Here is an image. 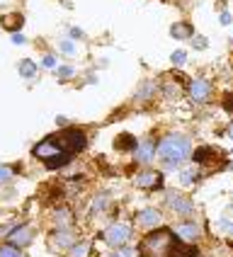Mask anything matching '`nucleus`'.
<instances>
[{"label":"nucleus","mask_w":233,"mask_h":257,"mask_svg":"<svg viewBox=\"0 0 233 257\" xmlns=\"http://www.w3.org/2000/svg\"><path fill=\"white\" fill-rule=\"evenodd\" d=\"M180 240L175 238L173 230L156 228L146 235L139 245V257H177Z\"/></svg>","instance_id":"f257e3e1"},{"label":"nucleus","mask_w":233,"mask_h":257,"mask_svg":"<svg viewBox=\"0 0 233 257\" xmlns=\"http://www.w3.org/2000/svg\"><path fill=\"white\" fill-rule=\"evenodd\" d=\"M189 153H192V143H189V139L182 136V134L165 136V139L158 143V151H156V156L163 160L165 168H177L182 160H187Z\"/></svg>","instance_id":"f03ea898"},{"label":"nucleus","mask_w":233,"mask_h":257,"mask_svg":"<svg viewBox=\"0 0 233 257\" xmlns=\"http://www.w3.org/2000/svg\"><path fill=\"white\" fill-rule=\"evenodd\" d=\"M37 158H42L44 163H46V168H61V165H66L68 163V153H63L61 148H58L56 143L51 141V139H46V141H42L39 146H34V151H32Z\"/></svg>","instance_id":"7ed1b4c3"},{"label":"nucleus","mask_w":233,"mask_h":257,"mask_svg":"<svg viewBox=\"0 0 233 257\" xmlns=\"http://www.w3.org/2000/svg\"><path fill=\"white\" fill-rule=\"evenodd\" d=\"M49 139L56 143L63 153H68V156H73V153H78V151L85 148V134L78 131V128H66L58 136H49Z\"/></svg>","instance_id":"20e7f679"},{"label":"nucleus","mask_w":233,"mask_h":257,"mask_svg":"<svg viewBox=\"0 0 233 257\" xmlns=\"http://www.w3.org/2000/svg\"><path fill=\"white\" fill-rule=\"evenodd\" d=\"M131 238V226L129 223H112L109 228L104 230V240L112 247H122Z\"/></svg>","instance_id":"39448f33"},{"label":"nucleus","mask_w":233,"mask_h":257,"mask_svg":"<svg viewBox=\"0 0 233 257\" xmlns=\"http://www.w3.org/2000/svg\"><path fill=\"white\" fill-rule=\"evenodd\" d=\"M32 238H34V233H32L29 226H17V228H13L8 233V245H13V247L20 250V247H27L32 243Z\"/></svg>","instance_id":"423d86ee"},{"label":"nucleus","mask_w":233,"mask_h":257,"mask_svg":"<svg viewBox=\"0 0 233 257\" xmlns=\"http://www.w3.org/2000/svg\"><path fill=\"white\" fill-rule=\"evenodd\" d=\"M136 223H139L141 228L156 230L160 223H163V216H160L158 209H141V211L136 214Z\"/></svg>","instance_id":"0eeeda50"},{"label":"nucleus","mask_w":233,"mask_h":257,"mask_svg":"<svg viewBox=\"0 0 233 257\" xmlns=\"http://www.w3.org/2000/svg\"><path fill=\"white\" fill-rule=\"evenodd\" d=\"M136 187H141V189H158L163 185V175L158 170H144L136 175Z\"/></svg>","instance_id":"6e6552de"},{"label":"nucleus","mask_w":233,"mask_h":257,"mask_svg":"<svg viewBox=\"0 0 233 257\" xmlns=\"http://www.w3.org/2000/svg\"><path fill=\"white\" fill-rule=\"evenodd\" d=\"M75 245V240H73V233L71 230H56L51 238H49V247L54 250V252H61V250H68V247H73Z\"/></svg>","instance_id":"1a4fd4ad"},{"label":"nucleus","mask_w":233,"mask_h":257,"mask_svg":"<svg viewBox=\"0 0 233 257\" xmlns=\"http://www.w3.org/2000/svg\"><path fill=\"white\" fill-rule=\"evenodd\" d=\"M209 95H211V85H209V80L197 78V80H192V83H189V97H192L194 102H206L209 100Z\"/></svg>","instance_id":"9d476101"},{"label":"nucleus","mask_w":233,"mask_h":257,"mask_svg":"<svg viewBox=\"0 0 233 257\" xmlns=\"http://www.w3.org/2000/svg\"><path fill=\"white\" fill-rule=\"evenodd\" d=\"M175 235H177V240L180 243H194L197 238H199V226L197 223H180L177 228H175Z\"/></svg>","instance_id":"9b49d317"},{"label":"nucleus","mask_w":233,"mask_h":257,"mask_svg":"<svg viewBox=\"0 0 233 257\" xmlns=\"http://www.w3.org/2000/svg\"><path fill=\"white\" fill-rule=\"evenodd\" d=\"M156 151H158V146H156V143L148 139V141H141L139 146H136L134 156H136V160H139V163H148V160H153Z\"/></svg>","instance_id":"f8f14e48"},{"label":"nucleus","mask_w":233,"mask_h":257,"mask_svg":"<svg viewBox=\"0 0 233 257\" xmlns=\"http://www.w3.org/2000/svg\"><path fill=\"white\" fill-rule=\"evenodd\" d=\"M168 206L173 209L175 214H192V201L189 199H185V197H180V194H168Z\"/></svg>","instance_id":"ddd939ff"},{"label":"nucleus","mask_w":233,"mask_h":257,"mask_svg":"<svg viewBox=\"0 0 233 257\" xmlns=\"http://www.w3.org/2000/svg\"><path fill=\"white\" fill-rule=\"evenodd\" d=\"M136 139L131 136V134H119L117 136V141H114V148L117 151H136Z\"/></svg>","instance_id":"4468645a"},{"label":"nucleus","mask_w":233,"mask_h":257,"mask_svg":"<svg viewBox=\"0 0 233 257\" xmlns=\"http://www.w3.org/2000/svg\"><path fill=\"white\" fill-rule=\"evenodd\" d=\"M71 221H73V214H71L68 206H63V209H56V211H54V223H56L61 230L66 228V226H71Z\"/></svg>","instance_id":"2eb2a0df"},{"label":"nucleus","mask_w":233,"mask_h":257,"mask_svg":"<svg viewBox=\"0 0 233 257\" xmlns=\"http://www.w3.org/2000/svg\"><path fill=\"white\" fill-rule=\"evenodd\" d=\"M194 32H192V25H187V22H177V25H173L170 27V37L173 39H189Z\"/></svg>","instance_id":"dca6fc26"},{"label":"nucleus","mask_w":233,"mask_h":257,"mask_svg":"<svg viewBox=\"0 0 233 257\" xmlns=\"http://www.w3.org/2000/svg\"><path fill=\"white\" fill-rule=\"evenodd\" d=\"M22 22H25V20H22V15L20 13L3 15V17H0V25H3L5 29H10V32H15L17 27H22Z\"/></svg>","instance_id":"f3484780"},{"label":"nucleus","mask_w":233,"mask_h":257,"mask_svg":"<svg viewBox=\"0 0 233 257\" xmlns=\"http://www.w3.org/2000/svg\"><path fill=\"white\" fill-rule=\"evenodd\" d=\"M90 255V243H75L68 250V257H87Z\"/></svg>","instance_id":"a211bd4d"},{"label":"nucleus","mask_w":233,"mask_h":257,"mask_svg":"<svg viewBox=\"0 0 233 257\" xmlns=\"http://www.w3.org/2000/svg\"><path fill=\"white\" fill-rule=\"evenodd\" d=\"M34 73H37V63L29 61V58H25V61L20 63V75H22V78H32Z\"/></svg>","instance_id":"6ab92c4d"},{"label":"nucleus","mask_w":233,"mask_h":257,"mask_svg":"<svg viewBox=\"0 0 233 257\" xmlns=\"http://www.w3.org/2000/svg\"><path fill=\"white\" fill-rule=\"evenodd\" d=\"M180 182H182L185 187L194 185V182H197V170H182L180 172Z\"/></svg>","instance_id":"aec40b11"},{"label":"nucleus","mask_w":233,"mask_h":257,"mask_svg":"<svg viewBox=\"0 0 233 257\" xmlns=\"http://www.w3.org/2000/svg\"><path fill=\"white\" fill-rule=\"evenodd\" d=\"M0 257H22V252L17 247H13V245H3L0 247Z\"/></svg>","instance_id":"412c9836"},{"label":"nucleus","mask_w":233,"mask_h":257,"mask_svg":"<svg viewBox=\"0 0 233 257\" xmlns=\"http://www.w3.org/2000/svg\"><path fill=\"white\" fill-rule=\"evenodd\" d=\"M170 61H173L175 66H182V63L187 61V54H185V51H175L173 56H170Z\"/></svg>","instance_id":"4be33fe9"},{"label":"nucleus","mask_w":233,"mask_h":257,"mask_svg":"<svg viewBox=\"0 0 233 257\" xmlns=\"http://www.w3.org/2000/svg\"><path fill=\"white\" fill-rule=\"evenodd\" d=\"M61 51L71 56V54H75V46H73V42H61Z\"/></svg>","instance_id":"5701e85b"},{"label":"nucleus","mask_w":233,"mask_h":257,"mask_svg":"<svg viewBox=\"0 0 233 257\" xmlns=\"http://www.w3.org/2000/svg\"><path fill=\"white\" fill-rule=\"evenodd\" d=\"M10 177H13V170H10V168H0V185L8 182Z\"/></svg>","instance_id":"b1692460"},{"label":"nucleus","mask_w":233,"mask_h":257,"mask_svg":"<svg viewBox=\"0 0 233 257\" xmlns=\"http://www.w3.org/2000/svg\"><path fill=\"white\" fill-rule=\"evenodd\" d=\"M104 204H107V199H104V197H95V201H92V211L104 209Z\"/></svg>","instance_id":"393cba45"},{"label":"nucleus","mask_w":233,"mask_h":257,"mask_svg":"<svg viewBox=\"0 0 233 257\" xmlns=\"http://www.w3.org/2000/svg\"><path fill=\"white\" fill-rule=\"evenodd\" d=\"M44 68H56V58L54 56H44Z\"/></svg>","instance_id":"a878e982"},{"label":"nucleus","mask_w":233,"mask_h":257,"mask_svg":"<svg viewBox=\"0 0 233 257\" xmlns=\"http://www.w3.org/2000/svg\"><path fill=\"white\" fill-rule=\"evenodd\" d=\"M58 75H61V78H71L73 68H71V66H63V68H58Z\"/></svg>","instance_id":"bb28decb"},{"label":"nucleus","mask_w":233,"mask_h":257,"mask_svg":"<svg viewBox=\"0 0 233 257\" xmlns=\"http://www.w3.org/2000/svg\"><path fill=\"white\" fill-rule=\"evenodd\" d=\"M192 42H194V49H206V39L204 37H194Z\"/></svg>","instance_id":"cd10ccee"},{"label":"nucleus","mask_w":233,"mask_h":257,"mask_svg":"<svg viewBox=\"0 0 233 257\" xmlns=\"http://www.w3.org/2000/svg\"><path fill=\"white\" fill-rule=\"evenodd\" d=\"M223 107H226L228 112H233V92H231V95H226V100H223Z\"/></svg>","instance_id":"c85d7f7f"},{"label":"nucleus","mask_w":233,"mask_h":257,"mask_svg":"<svg viewBox=\"0 0 233 257\" xmlns=\"http://www.w3.org/2000/svg\"><path fill=\"white\" fill-rule=\"evenodd\" d=\"M221 228L226 230V233H233V221H226V218H223V221H221Z\"/></svg>","instance_id":"c756f323"},{"label":"nucleus","mask_w":233,"mask_h":257,"mask_svg":"<svg viewBox=\"0 0 233 257\" xmlns=\"http://www.w3.org/2000/svg\"><path fill=\"white\" fill-rule=\"evenodd\" d=\"M218 20H221V25H231V15H228V13H221V17H218Z\"/></svg>","instance_id":"7c9ffc66"},{"label":"nucleus","mask_w":233,"mask_h":257,"mask_svg":"<svg viewBox=\"0 0 233 257\" xmlns=\"http://www.w3.org/2000/svg\"><path fill=\"white\" fill-rule=\"evenodd\" d=\"M13 42L15 44H25V37H22V34H13Z\"/></svg>","instance_id":"2f4dec72"},{"label":"nucleus","mask_w":233,"mask_h":257,"mask_svg":"<svg viewBox=\"0 0 233 257\" xmlns=\"http://www.w3.org/2000/svg\"><path fill=\"white\" fill-rule=\"evenodd\" d=\"M109 257H124V255H122V252H114V255H109Z\"/></svg>","instance_id":"473e14b6"}]
</instances>
